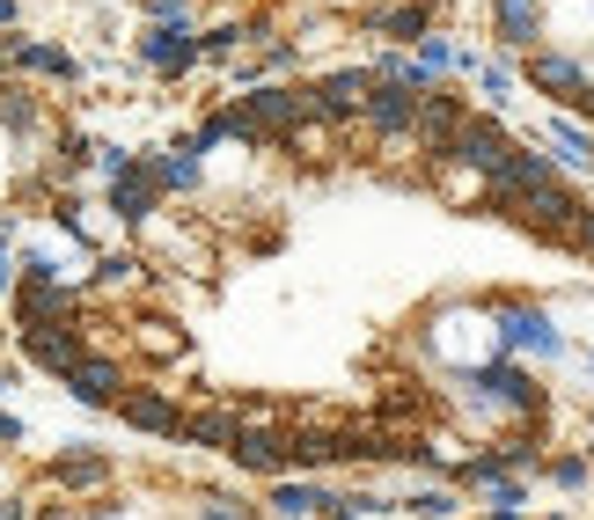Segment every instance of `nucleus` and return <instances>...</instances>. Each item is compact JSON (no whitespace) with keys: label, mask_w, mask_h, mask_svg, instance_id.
Masks as SVG:
<instances>
[{"label":"nucleus","mask_w":594,"mask_h":520,"mask_svg":"<svg viewBox=\"0 0 594 520\" xmlns=\"http://www.w3.org/2000/svg\"><path fill=\"white\" fill-rule=\"evenodd\" d=\"M447 154H455L463 169H477V176H506V169H514V154H521V147L506 140V132H499L492 118H470L463 132H455V147H447Z\"/></svg>","instance_id":"nucleus-1"},{"label":"nucleus","mask_w":594,"mask_h":520,"mask_svg":"<svg viewBox=\"0 0 594 520\" xmlns=\"http://www.w3.org/2000/svg\"><path fill=\"white\" fill-rule=\"evenodd\" d=\"M243 110L265 140H294L301 125H308V96L301 88H257V96H243Z\"/></svg>","instance_id":"nucleus-2"},{"label":"nucleus","mask_w":594,"mask_h":520,"mask_svg":"<svg viewBox=\"0 0 594 520\" xmlns=\"http://www.w3.org/2000/svg\"><path fill=\"white\" fill-rule=\"evenodd\" d=\"M23 352L37 359V367H51V374H67L89 352V338H81V322L74 316H59V322H30V338H23Z\"/></svg>","instance_id":"nucleus-3"},{"label":"nucleus","mask_w":594,"mask_h":520,"mask_svg":"<svg viewBox=\"0 0 594 520\" xmlns=\"http://www.w3.org/2000/svg\"><path fill=\"white\" fill-rule=\"evenodd\" d=\"M360 110H368V125L374 132H411V125H419V88H411V81H374L368 88V103H360Z\"/></svg>","instance_id":"nucleus-4"},{"label":"nucleus","mask_w":594,"mask_h":520,"mask_svg":"<svg viewBox=\"0 0 594 520\" xmlns=\"http://www.w3.org/2000/svg\"><path fill=\"white\" fill-rule=\"evenodd\" d=\"M368 88H374V74H360V67H346V74H330L323 88H308V118H323V125H346L360 103H368Z\"/></svg>","instance_id":"nucleus-5"},{"label":"nucleus","mask_w":594,"mask_h":520,"mask_svg":"<svg viewBox=\"0 0 594 520\" xmlns=\"http://www.w3.org/2000/svg\"><path fill=\"white\" fill-rule=\"evenodd\" d=\"M287 440H294V433H279V425H243L228 454H235L243 470H257V476H279L287 470Z\"/></svg>","instance_id":"nucleus-6"},{"label":"nucleus","mask_w":594,"mask_h":520,"mask_svg":"<svg viewBox=\"0 0 594 520\" xmlns=\"http://www.w3.org/2000/svg\"><path fill=\"white\" fill-rule=\"evenodd\" d=\"M67 389H74L81 403H118L125 374H118V359H96V352H81L74 367H67Z\"/></svg>","instance_id":"nucleus-7"},{"label":"nucleus","mask_w":594,"mask_h":520,"mask_svg":"<svg viewBox=\"0 0 594 520\" xmlns=\"http://www.w3.org/2000/svg\"><path fill=\"white\" fill-rule=\"evenodd\" d=\"M118 411H125L132 433H184V411H176L162 389H132V397H118Z\"/></svg>","instance_id":"nucleus-8"},{"label":"nucleus","mask_w":594,"mask_h":520,"mask_svg":"<svg viewBox=\"0 0 594 520\" xmlns=\"http://www.w3.org/2000/svg\"><path fill=\"white\" fill-rule=\"evenodd\" d=\"M470 381L485 389V397H499L506 411H544V389H536L521 367H506V359H499V367H485V374H470Z\"/></svg>","instance_id":"nucleus-9"},{"label":"nucleus","mask_w":594,"mask_h":520,"mask_svg":"<svg viewBox=\"0 0 594 520\" xmlns=\"http://www.w3.org/2000/svg\"><path fill=\"white\" fill-rule=\"evenodd\" d=\"M499 338L521 352H550L558 338H550V316L544 308H528V300H514V308H499Z\"/></svg>","instance_id":"nucleus-10"},{"label":"nucleus","mask_w":594,"mask_h":520,"mask_svg":"<svg viewBox=\"0 0 594 520\" xmlns=\"http://www.w3.org/2000/svg\"><path fill=\"white\" fill-rule=\"evenodd\" d=\"M463 125H470V110H463L455 96H426L419 103V132H426V147H433V154L455 147V132H463Z\"/></svg>","instance_id":"nucleus-11"},{"label":"nucleus","mask_w":594,"mask_h":520,"mask_svg":"<svg viewBox=\"0 0 594 520\" xmlns=\"http://www.w3.org/2000/svg\"><path fill=\"white\" fill-rule=\"evenodd\" d=\"M528 81H536V88H550V96H572V88H580V59H558V51H536V59H528Z\"/></svg>","instance_id":"nucleus-12"},{"label":"nucleus","mask_w":594,"mask_h":520,"mask_svg":"<svg viewBox=\"0 0 594 520\" xmlns=\"http://www.w3.org/2000/svg\"><path fill=\"white\" fill-rule=\"evenodd\" d=\"M499 37L506 45H536L544 37V8L536 0H499Z\"/></svg>","instance_id":"nucleus-13"},{"label":"nucleus","mask_w":594,"mask_h":520,"mask_svg":"<svg viewBox=\"0 0 594 520\" xmlns=\"http://www.w3.org/2000/svg\"><path fill=\"white\" fill-rule=\"evenodd\" d=\"M140 51H148V67H162V74H184V67H191V37H184V29H154V37H148V45H140Z\"/></svg>","instance_id":"nucleus-14"},{"label":"nucleus","mask_w":594,"mask_h":520,"mask_svg":"<svg viewBox=\"0 0 594 520\" xmlns=\"http://www.w3.org/2000/svg\"><path fill=\"white\" fill-rule=\"evenodd\" d=\"M235 433H243V418H228V411H198V418H184V440L191 447H235Z\"/></svg>","instance_id":"nucleus-15"},{"label":"nucleus","mask_w":594,"mask_h":520,"mask_svg":"<svg viewBox=\"0 0 594 520\" xmlns=\"http://www.w3.org/2000/svg\"><path fill=\"white\" fill-rule=\"evenodd\" d=\"M148 205H154V169H118V213L148 221Z\"/></svg>","instance_id":"nucleus-16"},{"label":"nucleus","mask_w":594,"mask_h":520,"mask_svg":"<svg viewBox=\"0 0 594 520\" xmlns=\"http://www.w3.org/2000/svg\"><path fill=\"white\" fill-rule=\"evenodd\" d=\"M426 15H433V0H389V37H426Z\"/></svg>","instance_id":"nucleus-17"},{"label":"nucleus","mask_w":594,"mask_h":520,"mask_svg":"<svg viewBox=\"0 0 594 520\" xmlns=\"http://www.w3.org/2000/svg\"><path fill=\"white\" fill-rule=\"evenodd\" d=\"M51 476H59V484H74V492H89V484H103L110 470H103V454H67Z\"/></svg>","instance_id":"nucleus-18"},{"label":"nucleus","mask_w":594,"mask_h":520,"mask_svg":"<svg viewBox=\"0 0 594 520\" xmlns=\"http://www.w3.org/2000/svg\"><path fill=\"white\" fill-rule=\"evenodd\" d=\"M550 147L566 154V162H594V140H587V125H566V118H558V125H550Z\"/></svg>","instance_id":"nucleus-19"},{"label":"nucleus","mask_w":594,"mask_h":520,"mask_svg":"<svg viewBox=\"0 0 594 520\" xmlns=\"http://www.w3.org/2000/svg\"><path fill=\"white\" fill-rule=\"evenodd\" d=\"M426 397H419V381H396L389 397H382V418H419Z\"/></svg>","instance_id":"nucleus-20"},{"label":"nucleus","mask_w":594,"mask_h":520,"mask_svg":"<svg viewBox=\"0 0 594 520\" xmlns=\"http://www.w3.org/2000/svg\"><path fill=\"white\" fill-rule=\"evenodd\" d=\"M272 506L287 520H301V513H316V506H330V498H316V492H301V484H287V492H272Z\"/></svg>","instance_id":"nucleus-21"},{"label":"nucleus","mask_w":594,"mask_h":520,"mask_svg":"<svg viewBox=\"0 0 594 520\" xmlns=\"http://www.w3.org/2000/svg\"><path fill=\"white\" fill-rule=\"evenodd\" d=\"M521 513V484H499L492 492V520H514Z\"/></svg>","instance_id":"nucleus-22"},{"label":"nucleus","mask_w":594,"mask_h":520,"mask_svg":"<svg viewBox=\"0 0 594 520\" xmlns=\"http://www.w3.org/2000/svg\"><path fill=\"white\" fill-rule=\"evenodd\" d=\"M419 67H426V74H447V67H455V51H447L441 37H433V45H426V59H419Z\"/></svg>","instance_id":"nucleus-23"},{"label":"nucleus","mask_w":594,"mask_h":520,"mask_svg":"<svg viewBox=\"0 0 594 520\" xmlns=\"http://www.w3.org/2000/svg\"><path fill=\"white\" fill-rule=\"evenodd\" d=\"M411 513H419V520H441L447 498H441V492H419V498H411Z\"/></svg>","instance_id":"nucleus-24"},{"label":"nucleus","mask_w":594,"mask_h":520,"mask_svg":"<svg viewBox=\"0 0 594 520\" xmlns=\"http://www.w3.org/2000/svg\"><path fill=\"white\" fill-rule=\"evenodd\" d=\"M206 520H243V513H228V498H213V506H206Z\"/></svg>","instance_id":"nucleus-25"},{"label":"nucleus","mask_w":594,"mask_h":520,"mask_svg":"<svg viewBox=\"0 0 594 520\" xmlns=\"http://www.w3.org/2000/svg\"><path fill=\"white\" fill-rule=\"evenodd\" d=\"M382 8H389V0H382Z\"/></svg>","instance_id":"nucleus-26"}]
</instances>
